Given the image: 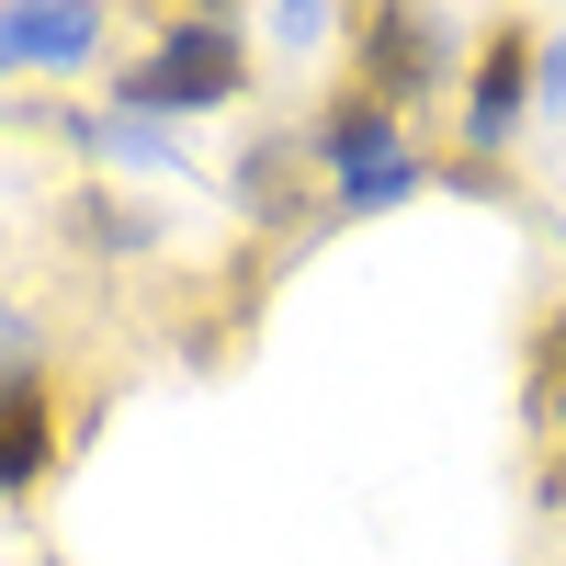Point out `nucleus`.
Listing matches in <instances>:
<instances>
[{"mask_svg":"<svg viewBox=\"0 0 566 566\" xmlns=\"http://www.w3.org/2000/svg\"><path fill=\"white\" fill-rule=\"evenodd\" d=\"M250 181H239V193H250V216H272V205H295V148H283V136H261V148L239 159Z\"/></svg>","mask_w":566,"mask_h":566,"instance_id":"6","label":"nucleus"},{"mask_svg":"<svg viewBox=\"0 0 566 566\" xmlns=\"http://www.w3.org/2000/svg\"><path fill=\"white\" fill-rule=\"evenodd\" d=\"M57 464H69V408L45 386V363H23L0 386V499H34Z\"/></svg>","mask_w":566,"mask_h":566,"instance_id":"4","label":"nucleus"},{"mask_svg":"<svg viewBox=\"0 0 566 566\" xmlns=\"http://www.w3.org/2000/svg\"><path fill=\"white\" fill-rule=\"evenodd\" d=\"M533 80H544V34H533V12H499V23L476 34V57H464V148H476V159L510 148V125H522Z\"/></svg>","mask_w":566,"mask_h":566,"instance_id":"3","label":"nucleus"},{"mask_svg":"<svg viewBox=\"0 0 566 566\" xmlns=\"http://www.w3.org/2000/svg\"><path fill=\"white\" fill-rule=\"evenodd\" d=\"M91 45H103V12H0V69H23V57L69 69Z\"/></svg>","mask_w":566,"mask_h":566,"instance_id":"5","label":"nucleus"},{"mask_svg":"<svg viewBox=\"0 0 566 566\" xmlns=\"http://www.w3.org/2000/svg\"><path fill=\"white\" fill-rule=\"evenodd\" d=\"M114 103L125 114H227V103H250V34H239V12H170L148 57L114 69Z\"/></svg>","mask_w":566,"mask_h":566,"instance_id":"1","label":"nucleus"},{"mask_svg":"<svg viewBox=\"0 0 566 566\" xmlns=\"http://www.w3.org/2000/svg\"><path fill=\"white\" fill-rule=\"evenodd\" d=\"M555 386H566V306L533 317V363H522V397H533V408H555Z\"/></svg>","mask_w":566,"mask_h":566,"instance_id":"7","label":"nucleus"},{"mask_svg":"<svg viewBox=\"0 0 566 566\" xmlns=\"http://www.w3.org/2000/svg\"><path fill=\"white\" fill-rule=\"evenodd\" d=\"M555 442H566V386H555Z\"/></svg>","mask_w":566,"mask_h":566,"instance_id":"8","label":"nucleus"},{"mask_svg":"<svg viewBox=\"0 0 566 566\" xmlns=\"http://www.w3.org/2000/svg\"><path fill=\"white\" fill-rule=\"evenodd\" d=\"M352 80H363L386 114H408V103H431V91L453 80V45H442L431 12H408V0H374V12H352Z\"/></svg>","mask_w":566,"mask_h":566,"instance_id":"2","label":"nucleus"}]
</instances>
